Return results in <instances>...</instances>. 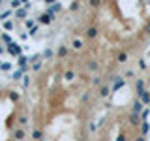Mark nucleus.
<instances>
[{"label":"nucleus","mask_w":150,"mask_h":141,"mask_svg":"<svg viewBox=\"0 0 150 141\" xmlns=\"http://www.w3.org/2000/svg\"><path fill=\"white\" fill-rule=\"evenodd\" d=\"M81 47H83L81 40H73V49H81Z\"/></svg>","instance_id":"6ab92c4d"},{"label":"nucleus","mask_w":150,"mask_h":141,"mask_svg":"<svg viewBox=\"0 0 150 141\" xmlns=\"http://www.w3.org/2000/svg\"><path fill=\"white\" fill-rule=\"evenodd\" d=\"M4 53V47H0V55H2Z\"/></svg>","instance_id":"ea45409f"},{"label":"nucleus","mask_w":150,"mask_h":141,"mask_svg":"<svg viewBox=\"0 0 150 141\" xmlns=\"http://www.w3.org/2000/svg\"><path fill=\"white\" fill-rule=\"evenodd\" d=\"M109 92H111V88H109V87H101V88H100V94H101V96H107Z\"/></svg>","instance_id":"a211bd4d"},{"label":"nucleus","mask_w":150,"mask_h":141,"mask_svg":"<svg viewBox=\"0 0 150 141\" xmlns=\"http://www.w3.org/2000/svg\"><path fill=\"white\" fill-rule=\"evenodd\" d=\"M139 100L144 103V105H148L150 103V92L148 90H143V92H139Z\"/></svg>","instance_id":"f03ea898"},{"label":"nucleus","mask_w":150,"mask_h":141,"mask_svg":"<svg viewBox=\"0 0 150 141\" xmlns=\"http://www.w3.org/2000/svg\"><path fill=\"white\" fill-rule=\"evenodd\" d=\"M124 75H126V77H128V79H129V77H133V75H135V73H133V72H131V70H128V72H126Z\"/></svg>","instance_id":"2f4dec72"},{"label":"nucleus","mask_w":150,"mask_h":141,"mask_svg":"<svg viewBox=\"0 0 150 141\" xmlns=\"http://www.w3.org/2000/svg\"><path fill=\"white\" fill-rule=\"evenodd\" d=\"M4 23V28H6V30H11V28H13V23L11 21H2Z\"/></svg>","instance_id":"412c9836"},{"label":"nucleus","mask_w":150,"mask_h":141,"mask_svg":"<svg viewBox=\"0 0 150 141\" xmlns=\"http://www.w3.org/2000/svg\"><path fill=\"white\" fill-rule=\"evenodd\" d=\"M66 55H68V49H66V47L62 45V47L58 49V56H66Z\"/></svg>","instance_id":"4be33fe9"},{"label":"nucleus","mask_w":150,"mask_h":141,"mask_svg":"<svg viewBox=\"0 0 150 141\" xmlns=\"http://www.w3.org/2000/svg\"><path fill=\"white\" fill-rule=\"evenodd\" d=\"M86 36L90 38V40H94V38L98 36V28H96V26H88V28H86Z\"/></svg>","instance_id":"423d86ee"},{"label":"nucleus","mask_w":150,"mask_h":141,"mask_svg":"<svg viewBox=\"0 0 150 141\" xmlns=\"http://www.w3.org/2000/svg\"><path fill=\"white\" fill-rule=\"evenodd\" d=\"M0 4H2V0H0Z\"/></svg>","instance_id":"a19ab883"},{"label":"nucleus","mask_w":150,"mask_h":141,"mask_svg":"<svg viewBox=\"0 0 150 141\" xmlns=\"http://www.w3.org/2000/svg\"><path fill=\"white\" fill-rule=\"evenodd\" d=\"M8 51H9V53H11L13 56H19V55H21V47H19V45L15 43V41L8 43Z\"/></svg>","instance_id":"f257e3e1"},{"label":"nucleus","mask_w":150,"mask_h":141,"mask_svg":"<svg viewBox=\"0 0 150 141\" xmlns=\"http://www.w3.org/2000/svg\"><path fill=\"white\" fill-rule=\"evenodd\" d=\"M21 4H28V0H21Z\"/></svg>","instance_id":"58836bf2"},{"label":"nucleus","mask_w":150,"mask_h":141,"mask_svg":"<svg viewBox=\"0 0 150 141\" xmlns=\"http://www.w3.org/2000/svg\"><path fill=\"white\" fill-rule=\"evenodd\" d=\"M150 115V111L148 109H144V111H141V119H143V120H146V117Z\"/></svg>","instance_id":"5701e85b"},{"label":"nucleus","mask_w":150,"mask_h":141,"mask_svg":"<svg viewBox=\"0 0 150 141\" xmlns=\"http://www.w3.org/2000/svg\"><path fill=\"white\" fill-rule=\"evenodd\" d=\"M135 141H146V139H144V135H139V137L135 139Z\"/></svg>","instance_id":"e433bc0d"},{"label":"nucleus","mask_w":150,"mask_h":141,"mask_svg":"<svg viewBox=\"0 0 150 141\" xmlns=\"http://www.w3.org/2000/svg\"><path fill=\"white\" fill-rule=\"evenodd\" d=\"M9 96H11V100H19V94H17V92H11Z\"/></svg>","instance_id":"473e14b6"},{"label":"nucleus","mask_w":150,"mask_h":141,"mask_svg":"<svg viewBox=\"0 0 150 141\" xmlns=\"http://www.w3.org/2000/svg\"><path fill=\"white\" fill-rule=\"evenodd\" d=\"M21 6V0H11V8H19Z\"/></svg>","instance_id":"cd10ccee"},{"label":"nucleus","mask_w":150,"mask_h":141,"mask_svg":"<svg viewBox=\"0 0 150 141\" xmlns=\"http://www.w3.org/2000/svg\"><path fill=\"white\" fill-rule=\"evenodd\" d=\"M41 135H43V134H41V130H34V132H32V139H36V141H40Z\"/></svg>","instance_id":"4468645a"},{"label":"nucleus","mask_w":150,"mask_h":141,"mask_svg":"<svg viewBox=\"0 0 150 141\" xmlns=\"http://www.w3.org/2000/svg\"><path fill=\"white\" fill-rule=\"evenodd\" d=\"M36 32H38V26L34 25V26H32V28H30V30H28V34H30V36H34V34H36Z\"/></svg>","instance_id":"c85d7f7f"},{"label":"nucleus","mask_w":150,"mask_h":141,"mask_svg":"<svg viewBox=\"0 0 150 141\" xmlns=\"http://www.w3.org/2000/svg\"><path fill=\"white\" fill-rule=\"evenodd\" d=\"M0 70H2V72H9V70H11V64H9V62L0 64Z\"/></svg>","instance_id":"2eb2a0df"},{"label":"nucleus","mask_w":150,"mask_h":141,"mask_svg":"<svg viewBox=\"0 0 150 141\" xmlns=\"http://www.w3.org/2000/svg\"><path fill=\"white\" fill-rule=\"evenodd\" d=\"M41 68V62H36L34 66H32V70H40Z\"/></svg>","instance_id":"72a5a7b5"},{"label":"nucleus","mask_w":150,"mask_h":141,"mask_svg":"<svg viewBox=\"0 0 150 141\" xmlns=\"http://www.w3.org/2000/svg\"><path fill=\"white\" fill-rule=\"evenodd\" d=\"M143 105H144V103L141 102V100H135V102H133V109H131V113H137V115H141V111H143Z\"/></svg>","instance_id":"7ed1b4c3"},{"label":"nucleus","mask_w":150,"mask_h":141,"mask_svg":"<svg viewBox=\"0 0 150 141\" xmlns=\"http://www.w3.org/2000/svg\"><path fill=\"white\" fill-rule=\"evenodd\" d=\"M116 141H126V135H124V134L118 135V139H116Z\"/></svg>","instance_id":"c9c22d12"},{"label":"nucleus","mask_w":150,"mask_h":141,"mask_svg":"<svg viewBox=\"0 0 150 141\" xmlns=\"http://www.w3.org/2000/svg\"><path fill=\"white\" fill-rule=\"evenodd\" d=\"M144 34L150 36V23H146V25H144Z\"/></svg>","instance_id":"7c9ffc66"},{"label":"nucleus","mask_w":150,"mask_h":141,"mask_svg":"<svg viewBox=\"0 0 150 141\" xmlns=\"http://www.w3.org/2000/svg\"><path fill=\"white\" fill-rule=\"evenodd\" d=\"M88 4H90L92 8H100L101 6V0H88Z\"/></svg>","instance_id":"dca6fc26"},{"label":"nucleus","mask_w":150,"mask_h":141,"mask_svg":"<svg viewBox=\"0 0 150 141\" xmlns=\"http://www.w3.org/2000/svg\"><path fill=\"white\" fill-rule=\"evenodd\" d=\"M88 70H92V72H96V70H98V62H96V60L88 62Z\"/></svg>","instance_id":"f3484780"},{"label":"nucleus","mask_w":150,"mask_h":141,"mask_svg":"<svg viewBox=\"0 0 150 141\" xmlns=\"http://www.w3.org/2000/svg\"><path fill=\"white\" fill-rule=\"evenodd\" d=\"M64 77H66V81H71V79L75 77V73H73V72H66V73H64Z\"/></svg>","instance_id":"aec40b11"},{"label":"nucleus","mask_w":150,"mask_h":141,"mask_svg":"<svg viewBox=\"0 0 150 141\" xmlns=\"http://www.w3.org/2000/svg\"><path fill=\"white\" fill-rule=\"evenodd\" d=\"M129 122H131V126H139L141 124V115L131 113V115H129Z\"/></svg>","instance_id":"20e7f679"},{"label":"nucleus","mask_w":150,"mask_h":141,"mask_svg":"<svg viewBox=\"0 0 150 141\" xmlns=\"http://www.w3.org/2000/svg\"><path fill=\"white\" fill-rule=\"evenodd\" d=\"M2 40L6 41V43H11V38H9L8 34H2Z\"/></svg>","instance_id":"c756f323"},{"label":"nucleus","mask_w":150,"mask_h":141,"mask_svg":"<svg viewBox=\"0 0 150 141\" xmlns=\"http://www.w3.org/2000/svg\"><path fill=\"white\" fill-rule=\"evenodd\" d=\"M116 60H118L120 64L128 62V53H124V51H122V53H118V56H116Z\"/></svg>","instance_id":"9b49d317"},{"label":"nucleus","mask_w":150,"mask_h":141,"mask_svg":"<svg viewBox=\"0 0 150 141\" xmlns=\"http://www.w3.org/2000/svg\"><path fill=\"white\" fill-rule=\"evenodd\" d=\"M13 137L19 139V141H23V139L26 137V135H25V130H23V128H17L15 132H13Z\"/></svg>","instance_id":"39448f33"},{"label":"nucleus","mask_w":150,"mask_h":141,"mask_svg":"<svg viewBox=\"0 0 150 141\" xmlns=\"http://www.w3.org/2000/svg\"><path fill=\"white\" fill-rule=\"evenodd\" d=\"M120 87H124V79H122V77H115V87H112V90H118Z\"/></svg>","instance_id":"1a4fd4ad"},{"label":"nucleus","mask_w":150,"mask_h":141,"mask_svg":"<svg viewBox=\"0 0 150 141\" xmlns=\"http://www.w3.org/2000/svg\"><path fill=\"white\" fill-rule=\"evenodd\" d=\"M43 56H45V58H51V56H53V51H51V49H45L43 51Z\"/></svg>","instance_id":"b1692460"},{"label":"nucleus","mask_w":150,"mask_h":141,"mask_svg":"<svg viewBox=\"0 0 150 141\" xmlns=\"http://www.w3.org/2000/svg\"><path fill=\"white\" fill-rule=\"evenodd\" d=\"M26 122H28V119H26V117H19V124H23V126H25Z\"/></svg>","instance_id":"bb28decb"},{"label":"nucleus","mask_w":150,"mask_h":141,"mask_svg":"<svg viewBox=\"0 0 150 141\" xmlns=\"http://www.w3.org/2000/svg\"><path fill=\"white\" fill-rule=\"evenodd\" d=\"M23 73H25V70H21V68H19V70H15V72L11 73V79H15V81H19V79L23 77Z\"/></svg>","instance_id":"9d476101"},{"label":"nucleus","mask_w":150,"mask_h":141,"mask_svg":"<svg viewBox=\"0 0 150 141\" xmlns=\"http://www.w3.org/2000/svg\"><path fill=\"white\" fill-rule=\"evenodd\" d=\"M148 130H150V124H148L146 120H144L143 124H141V135H146V134H148Z\"/></svg>","instance_id":"f8f14e48"},{"label":"nucleus","mask_w":150,"mask_h":141,"mask_svg":"<svg viewBox=\"0 0 150 141\" xmlns=\"http://www.w3.org/2000/svg\"><path fill=\"white\" fill-rule=\"evenodd\" d=\"M11 13H13L11 9H4V11L0 13V21H8V19L11 17Z\"/></svg>","instance_id":"6e6552de"},{"label":"nucleus","mask_w":150,"mask_h":141,"mask_svg":"<svg viewBox=\"0 0 150 141\" xmlns=\"http://www.w3.org/2000/svg\"><path fill=\"white\" fill-rule=\"evenodd\" d=\"M49 11H53V13H54V11H60V4H54L53 8H49Z\"/></svg>","instance_id":"a878e982"},{"label":"nucleus","mask_w":150,"mask_h":141,"mask_svg":"<svg viewBox=\"0 0 150 141\" xmlns=\"http://www.w3.org/2000/svg\"><path fill=\"white\" fill-rule=\"evenodd\" d=\"M15 17H17V19H25V17H26V9H25V8H17V9H15Z\"/></svg>","instance_id":"0eeeda50"},{"label":"nucleus","mask_w":150,"mask_h":141,"mask_svg":"<svg viewBox=\"0 0 150 141\" xmlns=\"http://www.w3.org/2000/svg\"><path fill=\"white\" fill-rule=\"evenodd\" d=\"M77 8H79V0H75V2H71V6H69V9H71V11H75Z\"/></svg>","instance_id":"393cba45"},{"label":"nucleus","mask_w":150,"mask_h":141,"mask_svg":"<svg viewBox=\"0 0 150 141\" xmlns=\"http://www.w3.org/2000/svg\"><path fill=\"white\" fill-rule=\"evenodd\" d=\"M139 66H141V70H144V68H146V62H144V60H141Z\"/></svg>","instance_id":"f704fd0d"},{"label":"nucleus","mask_w":150,"mask_h":141,"mask_svg":"<svg viewBox=\"0 0 150 141\" xmlns=\"http://www.w3.org/2000/svg\"><path fill=\"white\" fill-rule=\"evenodd\" d=\"M56 2V0H45V4H47V6H49V4H54Z\"/></svg>","instance_id":"4c0bfd02"},{"label":"nucleus","mask_w":150,"mask_h":141,"mask_svg":"<svg viewBox=\"0 0 150 141\" xmlns=\"http://www.w3.org/2000/svg\"><path fill=\"white\" fill-rule=\"evenodd\" d=\"M135 88H137V94L143 92V88H144V81H143V79H139V81L135 83Z\"/></svg>","instance_id":"ddd939ff"}]
</instances>
